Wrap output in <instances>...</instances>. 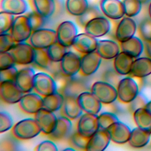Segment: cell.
<instances>
[{
	"mask_svg": "<svg viewBox=\"0 0 151 151\" xmlns=\"http://www.w3.org/2000/svg\"><path fill=\"white\" fill-rule=\"evenodd\" d=\"M41 130L35 119L27 118L17 122L12 133L18 139L28 140L37 136Z\"/></svg>",
	"mask_w": 151,
	"mask_h": 151,
	"instance_id": "obj_1",
	"label": "cell"
},
{
	"mask_svg": "<svg viewBox=\"0 0 151 151\" xmlns=\"http://www.w3.org/2000/svg\"><path fill=\"white\" fill-rule=\"evenodd\" d=\"M90 90L102 104H111L117 99V88L113 84L105 81L94 82Z\"/></svg>",
	"mask_w": 151,
	"mask_h": 151,
	"instance_id": "obj_2",
	"label": "cell"
},
{
	"mask_svg": "<svg viewBox=\"0 0 151 151\" xmlns=\"http://www.w3.org/2000/svg\"><path fill=\"white\" fill-rule=\"evenodd\" d=\"M57 41L56 31L43 28L32 31L29 38V43L35 49H47Z\"/></svg>",
	"mask_w": 151,
	"mask_h": 151,
	"instance_id": "obj_3",
	"label": "cell"
},
{
	"mask_svg": "<svg viewBox=\"0 0 151 151\" xmlns=\"http://www.w3.org/2000/svg\"><path fill=\"white\" fill-rule=\"evenodd\" d=\"M33 90L44 97L57 91V84L54 79L50 74L40 72L35 73L33 81Z\"/></svg>",
	"mask_w": 151,
	"mask_h": 151,
	"instance_id": "obj_4",
	"label": "cell"
},
{
	"mask_svg": "<svg viewBox=\"0 0 151 151\" xmlns=\"http://www.w3.org/2000/svg\"><path fill=\"white\" fill-rule=\"evenodd\" d=\"M117 98L123 103H130L139 94V87L136 82L131 77L122 78L117 86Z\"/></svg>",
	"mask_w": 151,
	"mask_h": 151,
	"instance_id": "obj_5",
	"label": "cell"
},
{
	"mask_svg": "<svg viewBox=\"0 0 151 151\" xmlns=\"http://www.w3.org/2000/svg\"><path fill=\"white\" fill-rule=\"evenodd\" d=\"M32 30L27 15H19L15 18L10 34L16 42H22L29 40Z\"/></svg>",
	"mask_w": 151,
	"mask_h": 151,
	"instance_id": "obj_6",
	"label": "cell"
},
{
	"mask_svg": "<svg viewBox=\"0 0 151 151\" xmlns=\"http://www.w3.org/2000/svg\"><path fill=\"white\" fill-rule=\"evenodd\" d=\"M9 52L17 64L27 65L34 62L35 48L29 43L17 42Z\"/></svg>",
	"mask_w": 151,
	"mask_h": 151,
	"instance_id": "obj_7",
	"label": "cell"
},
{
	"mask_svg": "<svg viewBox=\"0 0 151 151\" xmlns=\"http://www.w3.org/2000/svg\"><path fill=\"white\" fill-rule=\"evenodd\" d=\"M57 41L61 45L70 47L72 46L78 30L76 24L71 21H65L58 26L57 30Z\"/></svg>",
	"mask_w": 151,
	"mask_h": 151,
	"instance_id": "obj_8",
	"label": "cell"
},
{
	"mask_svg": "<svg viewBox=\"0 0 151 151\" xmlns=\"http://www.w3.org/2000/svg\"><path fill=\"white\" fill-rule=\"evenodd\" d=\"M24 94L14 81L1 82L0 95L4 102L11 104L18 103Z\"/></svg>",
	"mask_w": 151,
	"mask_h": 151,
	"instance_id": "obj_9",
	"label": "cell"
},
{
	"mask_svg": "<svg viewBox=\"0 0 151 151\" xmlns=\"http://www.w3.org/2000/svg\"><path fill=\"white\" fill-rule=\"evenodd\" d=\"M60 70L66 77H74L80 70L81 57L76 53L68 51L60 62Z\"/></svg>",
	"mask_w": 151,
	"mask_h": 151,
	"instance_id": "obj_10",
	"label": "cell"
},
{
	"mask_svg": "<svg viewBox=\"0 0 151 151\" xmlns=\"http://www.w3.org/2000/svg\"><path fill=\"white\" fill-rule=\"evenodd\" d=\"M102 58L96 51L84 54L81 57V65L80 74L88 77L94 74L101 63Z\"/></svg>",
	"mask_w": 151,
	"mask_h": 151,
	"instance_id": "obj_11",
	"label": "cell"
},
{
	"mask_svg": "<svg viewBox=\"0 0 151 151\" xmlns=\"http://www.w3.org/2000/svg\"><path fill=\"white\" fill-rule=\"evenodd\" d=\"M99 129L97 114L85 113L79 117L77 130L81 134L90 137Z\"/></svg>",
	"mask_w": 151,
	"mask_h": 151,
	"instance_id": "obj_12",
	"label": "cell"
},
{
	"mask_svg": "<svg viewBox=\"0 0 151 151\" xmlns=\"http://www.w3.org/2000/svg\"><path fill=\"white\" fill-rule=\"evenodd\" d=\"M34 119L38 124L41 132L48 135L53 131L58 117H57L54 112L42 108L34 114Z\"/></svg>",
	"mask_w": 151,
	"mask_h": 151,
	"instance_id": "obj_13",
	"label": "cell"
},
{
	"mask_svg": "<svg viewBox=\"0 0 151 151\" xmlns=\"http://www.w3.org/2000/svg\"><path fill=\"white\" fill-rule=\"evenodd\" d=\"M18 104L21 110L24 113L35 114L42 108V96L36 92L25 93Z\"/></svg>",
	"mask_w": 151,
	"mask_h": 151,
	"instance_id": "obj_14",
	"label": "cell"
},
{
	"mask_svg": "<svg viewBox=\"0 0 151 151\" xmlns=\"http://www.w3.org/2000/svg\"><path fill=\"white\" fill-rule=\"evenodd\" d=\"M137 30V25L131 17H123L119 22L115 31L116 40L122 42L134 37Z\"/></svg>",
	"mask_w": 151,
	"mask_h": 151,
	"instance_id": "obj_15",
	"label": "cell"
},
{
	"mask_svg": "<svg viewBox=\"0 0 151 151\" xmlns=\"http://www.w3.org/2000/svg\"><path fill=\"white\" fill-rule=\"evenodd\" d=\"M99 6L104 15L112 20L122 19L125 15L124 6L120 0H101Z\"/></svg>",
	"mask_w": 151,
	"mask_h": 151,
	"instance_id": "obj_16",
	"label": "cell"
},
{
	"mask_svg": "<svg viewBox=\"0 0 151 151\" xmlns=\"http://www.w3.org/2000/svg\"><path fill=\"white\" fill-rule=\"evenodd\" d=\"M84 28L85 32L96 38H99L109 33L111 28V24L107 18L101 16L90 21Z\"/></svg>",
	"mask_w": 151,
	"mask_h": 151,
	"instance_id": "obj_17",
	"label": "cell"
},
{
	"mask_svg": "<svg viewBox=\"0 0 151 151\" xmlns=\"http://www.w3.org/2000/svg\"><path fill=\"white\" fill-rule=\"evenodd\" d=\"M77 99L81 109L84 113L97 114L100 111L102 103L91 91L82 92Z\"/></svg>",
	"mask_w": 151,
	"mask_h": 151,
	"instance_id": "obj_18",
	"label": "cell"
},
{
	"mask_svg": "<svg viewBox=\"0 0 151 151\" xmlns=\"http://www.w3.org/2000/svg\"><path fill=\"white\" fill-rule=\"evenodd\" d=\"M107 131L111 141L117 144H124L128 142L132 130L127 124L119 120L109 126Z\"/></svg>",
	"mask_w": 151,
	"mask_h": 151,
	"instance_id": "obj_19",
	"label": "cell"
},
{
	"mask_svg": "<svg viewBox=\"0 0 151 151\" xmlns=\"http://www.w3.org/2000/svg\"><path fill=\"white\" fill-rule=\"evenodd\" d=\"M98 41L97 38L86 32L77 34L72 47L78 52L87 54L96 51Z\"/></svg>",
	"mask_w": 151,
	"mask_h": 151,
	"instance_id": "obj_20",
	"label": "cell"
},
{
	"mask_svg": "<svg viewBox=\"0 0 151 151\" xmlns=\"http://www.w3.org/2000/svg\"><path fill=\"white\" fill-rule=\"evenodd\" d=\"M71 120L64 116L58 117L53 131L48 134L50 139L54 141H61L68 138L72 130Z\"/></svg>",
	"mask_w": 151,
	"mask_h": 151,
	"instance_id": "obj_21",
	"label": "cell"
},
{
	"mask_svg": "<svg viewBox=\"0 0 151 151\" xmlns=\"http://www.w3.org/2000/svg\"><path fill=\"white\" fill-rule=\"evenodd\" d=\"M35 74V71L32 67H25L18 70L14 82L24 94L31 92L33 90Z\"/></svg>",
	"mask_w": 151,
	"mask_h": 151,
	"instance_id": "obj_22",
	"label": "cell"
},
{
	"mask_svg": "<svg viewBox=\"0 0 151 151\" xmlns=\"http://www.w3.org/2000/svg\"><path fill=\"white\" fill-rule=\"evenodd\" d=\"M111 141L107 130L99 129L93 134L88 140L87 151H103L109 146Z\"/></svg>",
	"mask_w": 151,
	"mask_h": 151,
	"instance_id": "obj_23",
	"label": "cell"
},
{
	"mask_svg": "<svg viewBox=\"0 0 151 151\" xmlns=\"http://www.w3.org/2000/svg\"><path fill=\"white\" fill-rule=\"evenodd\" d=\"M96 51L103 59L114 58L120 52V47L117 42L110 40H99Z\"/></svg>",
	"mask_w": 151,
	"mask_h": 151,
	"instance_id": "obj_24",
	"label": "cell"
},
{
	"mask_svg": "<svg viewBox=\"0 0 151 151\" xmlns=\"http://www.w3.org/2000/svg\"><path fill=\"white\" fill-rule=\"evenodd\" d=\"M64 96V100L61 108L63 116L71 120L79 118L83 114V111L77 101V97L71 95Z\"/></svg>",
	"mask_w": 151,
	"mask_h": 151,
	"instance_id": "obj_25",
	"label": "cell"
},
{
	"mask_svg": "<svg viewBox=\"0 0 151 151\" xmlns=\"http://www.w3.org/2000/svg\"><path fill=\"white\" fill-rule=\"evenodd\" d=\"M151 74V58L139 57L134 60L130 76L137 78L146 77Z\"/></svg>",
	"mask_w": 151,
	"mask_h": 151,
	"instance_id": "obj_26",
	"label": "cell"
},
{
	"mask_svg": "<svg viewBox=\"0 0 151 151\" xmlns=\"http://www.w3.org/2000/svg\"><path fill=\"white\" fill-rule=\"evenodd\" d=\"M33 11L48 18L55 12L57 8L55 0H29Z\"/></svg>",
	"mask_w": 151,
	"mask_h": 151,
	"instance_id": "obj_27",
	"label": "cell"
},
{
	"mask_svg": "<svg viewBox=\"0 0 151 151\" xmlns=\"http://www.w3.org/2000/svg\"><path fill=\"white\" fill-rule=\"evenodd\" d=\"M120 48L122 51L136 59L142 54L144 50V44L141 39L136 37H133L125 41L120 42Z\"/></svg>",
	"mask_w": 151,
	"mask_h": 151,
	"instance_id": "obj_28",
	"label": "cell"
},
{
	"mask_svg": "<svg viewBox=\"0 0 151 151\" xmlns=\"http://www.w3.org/2000/svg\"><path fill=\"white\" fill-rule=\"evenodd\" d=\"M134 58L125 52L121 51L114 58L113 67L115 71L121 76L130 74Z\"/></svg>",
	"mask_w": 151,
	"mask_h": 151,
	"instance_id": "obj_29",
	"label": "cell"
},
{
	"mask_svg": "<svg viewBox=\"0 0 151 151\" xmlns=\"http://www.w3.org/2000/svg\"><path fill=\"white\" fill-rule=\"evenodd\" d=\"M28 5L25 0H1V11L19 15L27 11Z\"/></svg>",
	"mask_w": 151,
	"mask_h": 151,
	"instance_id": "obj_30",
	"label": "cell"
},
{
	"mask_svg": "<svg viewBox=\"0 0 151 151\" xmlns=\"http://www.w3.org/2000/svg\"><path fill=\"white\" fill-rule=\"evenodd\" d=\"M151 133L139 127H136L131 131L128 143L134 148H141L145 146L149 142Z\"/></svg>",
	"mask_w": 151,
	"mask_h": 151,
	"instance_id": "obj_31",
	"label": "cell"
},
{
	"mask_svg": "<svg viewBox=\"0 0 151 151\" xmlns=\"http://www.w3.org/2000/svg\"><path fill=\"white\" fill-rule=\"evenodd\" d=\"M133 119L138 127L151 133V114L145 107L136 110L133 112Z\"/></svg>",
	"mask_w": 151,
	"mask_h": 151,
	"instance_id": "obj_32",
	"label": "cell"
},
{
	"mask_svg": "<svg viewBox=\"0 0 151 151\" xmlns=\"http://www.w3.org/2000/svg\"><path fill=\"white\" fill-rule=\"evenodd\" d=\"M64 100V95L57 91L42 97V108L52 112L57 111L62 108Z\"/></svg>",
	"mask_w": 151,
	"mask_h": 151,
	"instance_id": "obj_33",
	"label": "cell"
},
{
	"mask_svg": "<svg viewBox=\"0 0 151 151\" xmlns=\"http://www.w3.org/2000/svg\"><path fill=\"white\" fill-rule=\"evenodd\" d=\"M38 67L49 71H55L54 65L56 63L50 60L46 49H35L33 62Z\"/></svg>",
	"mask_w": 151,
	"mask_h": 151,
	"instance_id": "obj_34",
	"label": "cell"
},
{
	"mask_svg": "<svg viewBox=\"0 0 151 151\" xmlns=\"http://www.w3.org/2000/svg\"><path fill=\"white\" fill-rule=\"evenodd\" d=\"M87 0H66L67 11L73 16L78 17L82 15L88 8Z\"/></svg>",
	"mask_w": 151,
	"mask_h": 151,
	"instance_id": "obj_35",
	"label": "cell"
},
{
	"mask_svg": "<svg viewBox=\"0 0 151 151\" xmlns=\"http://www.w3.org/2000/svg\"><path fill=\"white\" fill-rule=\"evenodd\" d=\"M100 6H89L87 9L81 15L77 17V22L82 27H84L86 25L93 19L103 16Z\"/></svg>",
	"mask_w": 151,
	"mask_h": 151,
	"instance_id": "obj_36",
	"label": "cell"
},
{
	"mask_svg": "<svg viewBox=\"0 0 151 151\" xmlns=\"http://www.w3.org/2000/svg\"><path fill=\"white\" fill-rule=\"evenodd\" d=\"M46 50L50 60L54 63H60L68 52L67 47L61 45L58 41L51 45Z\"/></svg>",
	"mask_w": 151,
	"mask_h": 151,
	"instance_id": "obj_37",
	"label": "cell"
},
{
	"mask_svg": "<svg viewBox=\"0 0 151 151\" xmlns=\"http://www.w3.org/2000/svg\"><path fill=\"white\" fill-rule=\"evenodd\" d=\"M79 79H73L69 81L65 86L63 90L64 96L71 95L78 96L80 93L86 91L87 85H84Z\"/></svg>",
	"mask_w": 151,
	"mask_h": 151,
	"instance_id": "obj_38",
	"label": "cell"
},
{
	"mask_svg": "<svg viewBox=\"0 0 151 151\" xmlns=\"http://www.w3.org/2000/svg\"><path fill=\"white\" fill-rule=\"evenodd\" d=\"M89 139V137L81 134L77 130L69 136L68 141L71 147H73L76 150H86Z\"/></svg>",
	"mask_w": 151,
	"mask_h": 151,
	"instance_id": "obj_39",
	"label": "cell"
},
{
	"mask_svg": "<svg viewBox=\"0 0 151 151\" xmlns=\"http://www.w3.org/2000/svg\"><path fill=\"white\" fill-rule=\"evenodd\" d=\"M124 13L127 17H133L139 14L142 3L138 0H123Z\"/></svg>",
	"mask_w": 151,
	"mask_h": 151,
	"instance_id": "obj_40",
	"label": "cell"
},
{
	"mask_svg": "<svg viewBox=\"0 0 151 151\" xmlns=\"http://www.w3.org/2000/svg\"><path fill=\"white\" fill-rule=\"evenodd\" d=\"M119 120L118 117L111 112H103L98 115V123L101 129L107 130L109 126Z\"/></svg>",
	"mask_w": 151,
	"mask_h": 151,
	"instance_id": "obj_41",
	"label": "cell"
},
{
	"mask_svg": "<svg viewBox=\"0 0 151 151\" xmlns=\"http://www.w3.org/2000/svg\"><path fill=\"white\" fill-rule=\"evenodd\" d=\"M138 32L143 41H151V18H144L138 25Z\"/></svg>",
	"mask_w": 151,
	"mask_h": 151,
	"instance_id": "obj_42",
	"label": "cell"
},
{
	"mask_svg": "<svg viewBox=\"0 0 151 151\" xmlns=\"http://www.w3.org/2000/svg\"><path fill=\"white\" fill-rule=\"evenodd\" d=\"M15 18L14 15L4 11L0 12V34L11 31Z\"/></svg>",
	"mask_w": 151,
	"mask_h": 151,
	"instance_id": "obj_43",
	"label": "cell"
},
{
	"mask_svg": "<svg viewBox=\"0 0 151 151\" xmlns=\"http://www.w3.org/2000/svg\"><path fill=\"white\" fill-rule=\"evenodd\" d=\"M17 138L13 134L12 135L7 134L1 139L0 142L1 150H16L19 149V143Z\"/></svg>",
	"mask_w": 151,
	"mask_h": 151,
	"instance_id": "obj_44",
	"label": "cell"
},
{
	"mask_svg": "<svg viewBox=\"0 0 151 151\" xmlns=\"http://www.w3.org/2000/svg\"><path fill=\"white\" fill-rule=\"evenodd\" d=\"M26 15L28 18L32 31L42 28L46 18L42 17L34 11L27 14Z\"/></svg>",
	"mask_w": 151,
	"mask_h": 151,
	"instance_id": "obj_45",
	"label": "cell"
},
{
	"mask_svg": "<svg viewBox=\"0 0 151 151\" xmlns=\"http://www.w3.org/2000/svg\"><path fill=\"white\" fill-rule=\"evenodd\" d=\"M16 43L11 34L7 32L0 34V52L9 51Z\"/></svg>",
	"mask_w": 151,
	"mask_h": 151,
	"instance_id": "obj_46",
	"label": "cell"
},
{
	"mask_svg": "<svg viewBox=\"0 0 151 151\" xmlns=\"http://www.w3.org/2000/svg\"><path fill=\"white\" fill-rule=\"evenodd\" d=\"M14 122L10 114L6 111L0 112V132H6L13 126Z\"/></svg>",
	"mask_w": 151,
	"mask_h": 151,
	"instance_id": "obj_47",
	"label": "cell"
},
{
	"mask_svg": "<svg viewBox=\"0 0 151 151\" xmlns=\"http://www.w3.org/2000/svg\"><path fill=\"white\" fill-rule=\"evenodd\" d=\"M15 64L12 56L9 51L0 52V70L14 67Z\"/></svg>",
	"mask_w": 151,
	"mask_h": 151,
	"instance_id": "obj_48",
	"label": "cell"
},
{
	"mask_svg": "<svg viewBox=\"0 0 151 151\" xmlns=\"http://www.w3.org/2000/svg\"><path fill=\"white\" fill-rule=\"evenodd\" d=\"M18 70L14 66L9 68L0 70V81H14L15 79Z\"/></svg>",
	"mask_w": 151,
	"mask_h": 151,
	"instance_id": "obj_49",
	"label": "cell"
},
{
	"mask_svg": "<svg viewBox=\"0 0 151 151\" xmlns=\"http://www.w3.org/2000/svg\"><path fill=\"white\" fill-rule=\"evenodd\" d=\"M37 151H44V150H50V151H57L58 148L57 145L51 140H44L39 143L35 149Z\"/></svg>",
	"mask_w": 151,
	"mask_h": 151,
	"instance_id": "obj_50",
	"label": "cell"
},
{
	"mask_svg": "<svg viewBox=\"0 0 151 151\" xmlns=\"http://www.w3.org/2000/svg\"><path fill=\"white\" fill-rule=\"evenodd\" d=\"M147 102L144 99L143 97L138 94L137 97L132 101L130 103V109L134 112L136 110H137L139 108L141 107H145Z\"/></svg>",
	"mask_w": 151,
	"mask_h": 151,
	"instance_id": "obj_51",
	"label": "cell"
},
{
	"mask_svg": "<svg viewBox=\"0 0 151 151\" xmlns=\"http://www.w3.org/2000/svg\"><path fill=\"white\" fill-rule=\"evenodd\" d=\"M144 48L145 50L146 54L148 57L151 58V41H144Z\"/></svg>",
	"mask_w": 151,
	"mask_h": 151,
	"instance_id": "obj_52",
	"label": "cell"
},
{
	"mask_svg": "<svg viewBox=\"0 0 151 151\" xmlns=\"http://www.w3.org/2000/svg\"><path fill=\"white\" fill-rule=\"evenodd\" d=\"M89 6H99L101 0H87Z\"/></svg>",
	"mask_w": 151,
	"mask_h": 151,
	"instance_id": "obj_53",
	"label": "cell"
},
{
	"mask_svg": "<svg viewBox=\"0 0 151 151\" xmlns=\"http://www.w3.org/2000/svg\"><path fill=\"white\" fill-rule=\"evenodd\" d=\"M145 108L151 114V100L147 102Z\"/></svg>",
	"mask_w": 151,
	"mask_h": 151,
	"instance_id": "obj_54",
	"label": "cell"
},
{
	"mask_svg": "<svg viewBox=\"0 0 151 151\" xmlns=\"http://www.w3.org/2000/svg\"><path fill=\"white\" fill-rule=\"evenodd\" d=\"M63 150H65V151H67V150H72V151H74V150H76V149H74L73 147H71L65 148V149H64Z\"/></svg>",
	"mask_w": 151,
	"mask_h": 151,
	"instance_id": "obj_55",
	"label": "cell"
},
{
	"mask_svg": "<svg viewBox=\"0 0 151 151\" xmlns=\"http://www.w3.org/2000/svg\"><path fill=\"white\" fill-rule=\"evenodd\" d=\"M149 17L150 18H151V2L149 5Z\"/></svg>",
	"mask_w": 151,
	"mask_h": 151,
	"instance_id": "obj_56",
	"label": "cell"
},
{
	"mask_svg": "<svg viewBox=\"0 0 151 151\" xmlns=\"http://www.w3.org/2000/svg\"><path fill=\"white\" fill-rule=\"evenodd\" d=\"M138 1H139L142 4H145V3L147 2L149 0H138Z\"/></svg>",
	"mask_w": 151,
	"mask_h": 151,
	"instance_id": "obj_57",
	"label": "cell"
}]
</instances>
